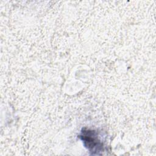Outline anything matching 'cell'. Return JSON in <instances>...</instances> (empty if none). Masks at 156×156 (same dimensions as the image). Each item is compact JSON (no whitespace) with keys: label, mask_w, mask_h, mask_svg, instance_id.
I'll return each mask as SVG.
<instances>
[{"label":"cell","mask_w":156,"mask_h":156,"mask_svg":"<svg viewBox=\"0 0 156 156\" xmlns=\"http://www.w3.org/2000/svg\"><path fill=\"white\" fill-rule=\"evenodd\" d=\"M79 137L84 146L92 152V154H99V152H102L103 150V144L95 131L88 129L83 130Z\"/></svg>","instance_id":"6da1fadb"}]
</instances>
